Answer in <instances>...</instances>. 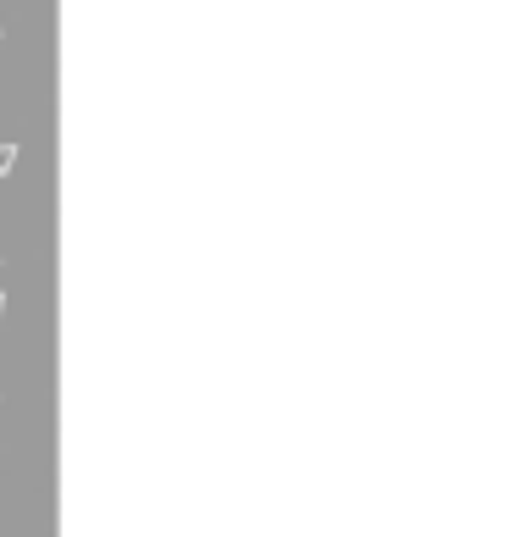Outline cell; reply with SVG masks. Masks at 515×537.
Masks as SVG:
<instances>
[{"mask_svg": "<svg viewBox=\"0 0 515 537\" xmlns=\"http://www.w3.org/2000/svg\"><path fill=\"white\" fill-rule=\"evenodd\" d=\"M12 167H17V144H0V178H6Z\"/></svg>", "mask_w": 515, "mask_h": 537, "instance_id": "1", "label": "cell"}, {"mask_svg": "<svg viewBox=\"0 0 515 537\" xmlns=\"http://www.w3.org/2000/svg\"><path fill=\"white\" fill-rule=\"evenodd\" d=\"M0 322H6V294H0Z\"/></svg>", "mask_w": 515, "mask_h": 537, "instance_id": "2", "label": "cell"}]
</instances>
